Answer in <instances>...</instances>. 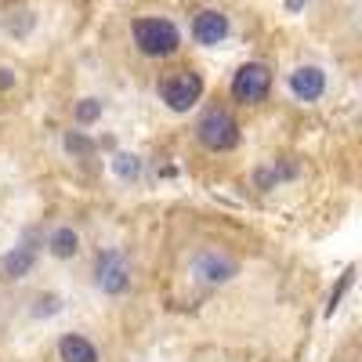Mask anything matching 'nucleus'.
<instances>
[{
	"instance_id": "2eb2a0df",
	"label": "nucleus",
	"mask_w": 362,
	"mask_h": 362,
	"mask_svg": "<svg viewBox=\"0 0 362 362\" xmlns=\"http://www.w3.org/2000/svg\"><path fill=\"white\" fill-rule=\"evenodd\" d=\"M62 312V297L58 293H40L37 300H33V315L37 319H51V315H58Z\"/></svg>"
},
{
	"instance_id": "7ed1b4c3",
	"label": "nucleus",
	"mask_w": 362,
	"mask_h": 362,
	"mask_svg": "<svg viewBox=\"0 0 362 362\" xmlns=\"http://www.w3.org/2000/svg\"><path fill=\"white\" fill-rule=\"evenodd\" d=\"M203 90H206V83H203V76L196 69H174V73H167L160 80V102H163L167 112L185 116V112H192L199 105Z\"/></svg>"
},
{
	"instance_id": "ddd939ff",
	"label": "nucleus",
	"mask_w": 362,
	"mask_h": 362,
	"mask_svg": "<svg viewBox=\"0 0 362 362\" xmlns=\"http://www.w3.org/2000/svg\"><path fill=\"white\" fill-rule=\"evenodd\" d=\"M62 148H66L73 160H83V156L95 153V138H90V134L80 127V131H69V134L62 138Z\"/></svg>"
},
{
	"instance_id": "f8f14e48",
	"label": "nucleus",
	"mask_w": 362,
	"mask_h": 362,
	"mask_svg": "<svg viewBox=\"0 0 362 362\" xmlns=\"http://www.w3.org/2000/svg\"><path fill=\"white\" fill-rule=\"evenodd\" d=\"M105 112V102L102 98H80L73 102V124L76 127H95Z\"/></svg>"
},
{
	"instance_id": "4468645a",
	"label": "nucleus",
	"mask_w": 362,
	"mask_h": 362,
	"mask_svg": "<svg viewBox=\"0 0 362 362\" xmlns=\"http://www.w3.org/2000/svg\"><path fill=\"white\" fill-rule=\"evenodd\" d=\"M112 174L119 181H138L141 177V160L134 153H116L112 156Z\"/></svg>"
},
{
	"instance_id": "9d476101",
	"label": "nucleus",
	"mask_w": 362,
	"mask_h": 362,
	"mask_svg": "<svg viewBox=\"0 0 362 362\" xmlns=\"http://www.w3.org/2000/svg\"><path fill=\"white\" fill-rule=\"evenodd\" d=\"M44 250L54 257V261H73L80 254V232L73 225H54L47 235H44Z\"/></svg>"
},
{
	"instance_id": "f03ea898",
	"label": "nucleus",
	"mask_w": 362,
	"mask_h": 362,
	"mask_svg": "<svg viewBox=\"0 0 362 362\" xmlns=\"http://www.w3.org/2000/svg\"><path fill=\"white\" fill-rule=\"evenodd\" d=\"M131 40H134L138 54H145V58H170L174 51H181V29L170 18L145 15V18H134Z\"/></svg>"
},
{
	"instance_id": "6e6552de",
	"label": "nucleus",
	"mask_w": 362,
	"mask_h": 362,
	"mask_svg": "<svg viewBox=\"0 0 362 362\" xmlns=\"http://www.w3.org/2000/svg\"><path fill=\"white\" fill-rule=\"evenodd\" d=\"M326 87H329L326 69H322V66H312V62L297 66V69L286 76V90L293 95V102H300V105H315V102L326 95Z\"/></svg>"
},
{
	"instance_id": "9b49d317",
	"label": "nucleus",
	"mask_w": 362,
	"mask_h": 362,
	"mask_svg": "<svg viewBox=\"0 0 362 362\" xmlns=\"http://www.w3.org/2000/svg\"><path fill=\"white\" fill-rule=\"evenodd\" d=\"M58 362H102V351L83 334H62L58 337Z\"/></svg>"
},
{
	"instance_id": "f3484780",
	"label": "nucleus",
	"mask_w": 362,
	"mask_h": 362,
	"mask_svg": "<svg viewBox=\"0 0 362 362\" xmlns=\"http://www.w3.org/2000/svg\"><path fill=\"white\" fill-rule=\"evenodd\" d=\"M18 83V76H15V69H4L0 66V90H11Z\"/></svg>"
},
{
	"instance_id": "f257e3e1",
	"label": "nucleus",
	"mask_w": 362,
	"mask_h": 362,
	"mask_svg": "<svg viewBox=\"0 0 362 362\" xmlns=\"http://www.w3.org/2000/svg\"><path fill=\"white\" fill-rule=\"evenodd\" d=\"M239 272H243V261H239L235 254H228L225 247H199L189 257V279L196 286H206V290L235 283Z\"/></svg>"
},
{
	"instance_id": "423d86ee",
	"label": "nucleus",
	"mask_w": 362,
	"mask_h": 362,
	"mask_svg": "<svg viewBox=\"0 0 362 362\" xmlns=\"http://www.w3.org/2000/svg\"><path fill=\"white\" fill-rule=\"evenodd\" d=\"M40 254H44V232L40 228H25L18 243L0 257V276H4L8 283H18L25 276H33Z\"/></svg>"
},
{
	"instance_id": "20e7f679",
	"label": "nucleus",
	"mask_w": 362,
	"mask_h": 362,
	"mask_svg": "<svg viewBox=\"0 0 362 362\" xmlns=\"http://www.w3.org/2000/svg\"><path fill=\"white\" fill-rule=\"evenodd\" d=\"M196 141L206 148V153H232L239 145V124L228 109H206L196 119Z\"/></svg>"
},
{
	"instance_id": "dca6fc26",
	"label": "nucleus",
	"mask_w": 362,
	"mask_h": 362,
	"mask_svg": "<svg viewBox=\"0 0 362 362\" xmlns=\"http://www.w3.org/2000/svg\"><path fill=\"white\" fill-rule=\"evenodd\" d=\"M348 286H351V272H344V276H341V286L329 293V308H326V315H334V312H337V305H341V297H344Z\"/></svg>"
},
{
	"instance_id": "1a4fd4ad",
	"label": "nucleus",
	"mask_w": 362,
	"mask_h": 362,
	"mask_svg": "<svg viewBox=\"0 0 362 362\" xmlns=\"http://www.w3.org/2000/svg\"><path fill=\"white\" fill-rule=\"evenodd\" d=\"M228 33H232V22H228L225 11L206 8V11H199V15L192 18V40L203 44V47H218V44H225Z\"/></svg>"
},
{
	"instance_id": "a211bd4d",
	"label": "nucleus",
	"mask_w": 362,
	"mask_h": 362,
	"mask_svg": "<svg viewBox=\"0 0 362 362\" xmlns=\"http://www.w3.org/2000/svg\"><path fill=\"white\" fill-rule=\"evenodd\" d=\"M305 4H308V0H286V11H290V15H297Z\"/></svg>"
},
{
	"instance_id": "39448f33",
	"label": "nucleus",
	"mask_w": 362,
	"mask_h": 362,
	"mask_svg": "<svg viewBox=\"0 0 362 362\" xmlns=\"http://www.w3.org/2000/svg\"><path fill=\"white\" fill-rule=\"evenodd\" d=\"M90 279H95V290L105 293V297H124L131 293V261L124 257V250H98L95 254V272H90Z\"/></svg>"
},
{
	"instance_id": "0eeeda50",
	"label": "nucleus",
	"mask_w": 362,
	"mask_h": 362,
	"mask_svg": "<svg viewBox=\"0 0 362 362\" xmlns=\"http://www.w3.org/2000/svg\"><path fill=\"white\" fill-rule=\"evenodd\" d=\"M272 83H276V76H272V69L264 62H247V66L235 69L228 90L239 105H261L272 95Z\"/></svg>"
}]
</instances>
